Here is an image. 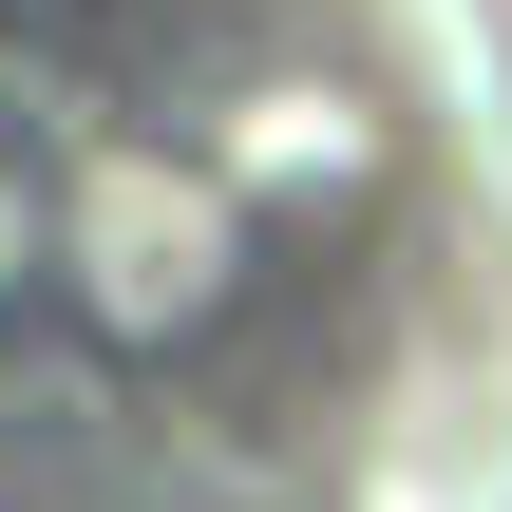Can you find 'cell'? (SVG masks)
<instances>
[{
	"mask_svg": "<svg viewBox=\"0 0 512 512\" xmlns=\"http://www.w3.org/2000/svg\"><path fill=\"white\" fill-rule=\"evenodd\" d=\"M247 209H228V171L209 152H152V133H114V152H76L57 171V285H76V323L95 342H209L228 304H247Z\"/></svg>",
	"mask_w": 512,
	"mask_h": 512,
	"instance_id": "obj_1",
	"label": "cell"
},
{
	"mask_svg": "<svg viewBox=\"0 0 512 512\" xmlns=\"http://www.w3.org/2000/svg\"><path fill=\"white\" fill-rule=\"evenodd\" d=\"M209 171H228V209L266 228V209H323V190H380V114L361 95H323V76H266V95H228V133H190Z\"/></svg>",
	"mask_w": 512,
	"mask_h": 512,
	"instance_id": "obj_2",
	"label": "cell"
},
{
	"mask_svg": "<svg viewBox=\"0 0 512 512\" xmlns=\"http://www.w3.org/2000/svg\"><path fill=\"white\" fill-rule=\"evenodd\" d=\"M19 285H57V190L0 152V304H19Z\"/></svg>",
	"mask_w": 512,
	"mask_h": 512,
	"instance_id": "obj_3",
	"label": "cell"
}]
</instances>
